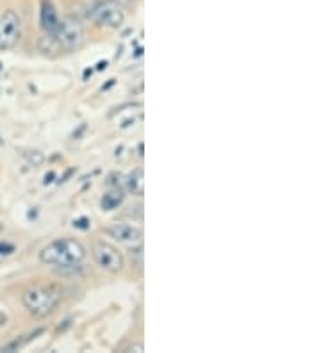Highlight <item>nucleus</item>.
I'll return each instance as SVG.
<instances>
[{"label": "nucleus", "instance_id": "obj_8", "mask_svg": "<svg viewBox=\"0 0 321 353\" xmlns=\"http://www.w3.org/2000/svg\"><path fill=\"white\" fill-rule=\"evenodd\" d=\"M39 23H41V29L45 30V34H54V30L59 26V14H57L56 8H54L50 0H43L41 2Z\"/></svg>", "mask_w": 321, "mask_h": 353}, {"label": "nucleus", "instance_id": "obj_1", "mask_svg": "<svg viewBox=\"0 0 321 353\" xmlns=\"http://www.w3.org/2000/svg\"><path fill=\"white\" fill-rule=\"evenodd\" d=\"M86 257V246L75 237H59L43 246L39 261L47 266L73 268L81 264Z\"/></svg>", "mask_w": 321, "mask_h": 353}, {"label": "nucleus", "instance_id": "obj_5", "mask_svg": "<svg viewBox=\"0 0 321 353\" xmlns=\"http://www.w3.org/2000/svg\"><path fill=\"white\" fill-rule=\"evenodd\" d=\"M95 263L107 273H120L125 266L124 254L115 245L107 241H95L91 246Z\"/></svg>", "mask_w": 321, "mask_h": 353}, {"label": "nucleus", "instance_id": "obj_10", "mask_svg": "<svg viewBox=\"0 0 321 353\" xmlns=\"http://www.w3.org/2000/svg\"><path fill=\"white\" fill-rule=\"evenodd\" d=\"M124 199H125L124 191L115 188V190H111L109 193L104 194L102 200H100V205H102L104 211H113V209H116L118 205H121Z\"/></svg>", "mask_w": 321, "mask_h": 353}, {"label": "nucleus", "instance_id": "obj_2", "mask_svg": "<svg viewBox=\"0 0 321 353\" xmlns=\"http://www.w3.org/2000/svg\"><path fill=\"white\" fill-rule=\"evenodd\" d=\"M61 296H63V291H61L59 285L35 284L26 289L21 302L32 318L43 319L56 310V307L61 302Z\"/></svg>", "mask_w": 321, "mask_h": 353}, {"label": "nucleus", "instance_id": "obj_11", "mask_svg": "<svg viewBox=\"0 0 321 353\" xmlns=\"http://www.w3.org/2000/svg\"><path fill=\"white\" fill-rule=\"evenodd\" d=\"M2 230H4V227H2V223H0V234H2Z\"/></svg>", "mask_w": 321, "mask_h": 353}, {"label": "nucleus", "instance_id": "obj_12", "mask_svg": "<svg viewBox=\"0 0 321 353\" xmlns=\"http://www.w3.org/2000/svg\"><path fill=\"white\" fill-rule=\"evenodd\" d=\"M0 350H2V348H0Z\"/></svg>", "mask_w": 321, "mask_h": 353}, {"label": "nucleus", "instance_id": "obj_6", "mask_svg": "<svg viewBox=\"0 0 321 353\" xmlns=\"http://www.w3.org/2000/svg\"><path fill=\"white\" fill-rule=\"evenodd\" d=\"M21 38V18L17 11L6 9L0 14V50H11Z\"/></svg>", "mask_w": 321, "mask_h": 353}, {"label": "nucleus", "instance_id": "obj_3", "mask_svg": "<svg viewBox=\"0 0 321 353\" xmlns=\"http://www.w3.org/2000/svg\"><path fill=\"white\" fill-rule=\"evenodd\" d=\"M52 36L63 52H75L84 45V27L73 17L59 18V26Z\"/></svg>", "mask_w": 321, "mask_h": 353}, {"label": "nucleus", "instance_id": "obj_7", "mask_svg": "<svg viewBox=\"0 0 321 353\" xmlns=\"http://www.w3.org/2000/svg\"><path fill=\"white\" fill-rule=\"evenodd\" d=\"M104 232L109 237H113V239H116L118 243H125V245H139L143 237L142 228L128 223L109 225V227L104 228Z\"/></svg>", "mask_w": 321, "mask_h": 353}, {"label": "nucleus", "instance_id": "obj_4", "mask_svg": "<svg viewBox=\"0 0 321 353\" xmlns=\"http://www.w3.org/2000/svg\"><path fill=\"white\" fill-rule=\"evenodd\" d=\"M90 17L102 29H118L125 20L124 8L116 0H97L91 6Z\"/></svg>", "mask_w": 321, "mask_h": 353}, {"label": "nucleus", "instance_id": "obj_9", "mask_svg": "<svg viewBox=\"0 0 321 353\" xmlns=\"http://www.w3.org/2000/svg\"><path fill=\"white\" fill-rule=\"evenodd\" d=\"M125 190L128 191V193L136 194V196H143V191H145V181H143V170L137 168L134 170L133 173H128L127 176H125Z\"/></svg>", "mask_w": 321, "mask_h": 353}]
</instances>
